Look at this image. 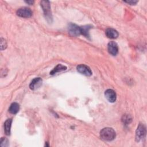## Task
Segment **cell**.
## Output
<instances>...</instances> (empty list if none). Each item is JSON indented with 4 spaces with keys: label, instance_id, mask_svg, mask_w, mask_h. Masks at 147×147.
<instances>
[{
    "label": "cell",
    "instance_id": "cell-1",
    "mask_svg": "<svg viewBox=\"0 0 147 147\" xmlns=\"http://www.w3.org/2000/svg\"><path fill=\"white\" fill-rule=\"evenodd\" d=\"M100 138L107 141H110L113 140L116 136V133L115 130L111 127H104L100 131Z\"/></svg>",
    "mask_w": 147,
    "mask_h": 147
},
{
    "label": "cell",
    "instance_id": "cell-2",
    "mask_svg": "<svg viewBox=\"0 0 147 147\" xmlns=\"http://www.w3.org/2000/svg\"><path fill=\"white\" fill-rule=\"evenodd\" d=\"M41 6L42 9L45 19L49 22H52V17L51 11L50 2L48 1H41Z\"/></svg>",
    "mask_w": 147,
    "mask_h": 147
},
{
    "label": "cell",
    "instance_id": "cell-3",
    "mask_svg": "<svg viewBox=\"0 0 147 147\" xmlns=\"http://www.w3.org/2000/svg\"><path fill=\"white\" fill-rule=\"evenodd\" d=\"M146 126L143 123H139L136 131V141L139 142L141 141L146 136Z\"/></svg>",
    "mask_w": 147,
    "mask_h": 147
},
{
    "label": "cell",
    "instance_id": "cell-4",
    "mask_svg": "<svg viewBox=\"0 0 147 147\" xmlns=\"http://www.w3.org/2000/svg\"><path fill=\"white\" fill-rule=\"evenodd\" d=\"M18 16L23 18H29L32 16V10L27 7H22L18 9L16 12Z\"/></svg>",
    "mask_w": 147,
    "mask_h": 147
},
{
    "label": "cell",
    "instance_id": "cell-5",
    "mask_svg": "<svg viewBox=\"0 0 147 147\" xmlns=\"http://www.w3.org/2000/svg\"><path fill=\"white\" fill-rule=\"evenodd\" d=\"M68 30L69 34L71 36H78L81 34L80 26H79L76 24L72 23H71L68 25Z\"/></svg>",
    "mask_w": 147,
    "mask_h": 147
},
{
    "label": "cell",
    "instance_id": "cell-6",
    "mask_svg": "<svg viewBox=\"0 0 147 147\" xmlns=\"http://www.w3.org/2000/svg\"><path fill=\"white\" fill-rule=\"evenodd\" d=\"M77 71L80 73L87 76H90L92 75V71L89 67L85 64H79L76 67Z\"/></svg>",
    "mask_w": 147,
    "mask_h": 147
},
{
    "label": "cell",
    "instance_id": "cell-7",
    "mask_svg": "<svg viewBox=\"0 0 147 147\" xmlns=\"http://www.w3.org/2000/svg\"><path fill=\"white\" fill-rule=\"evenodd\" d=\"M105 96L109 102L114 103L117 99V95L115 92L111 89H107L105 92Z\"/></svg>",
    "mask_w": 147,
    "mask_h": 147
},
{
    "label": "cell",
    "instance_id": "cell-8",
    "mask_svg": "<svg viewBox=\"0 0 147 147\" xmlns=\"http://www.w3.org/2000/svg\"><path fill=\"white\" fill-rule=\"evenodd\" d=\"M107 50L110 54L115 56L118 52V47L117 44L114 41H110L107 44Z\"/></svg>",
    "mask_w": 147,
    "mask_h": 147
},
{
    "label": "cell",
    "instance_id": "cell-9",
    "mask_svg": "<svg viewBox=\"0 0 147 147\" xmlns=\"http://www.w3.org/2000/svg\"><path fill=\"white\" fill-rule=\"evenodd\" d=\"M42 80L41 78H35L30 82L29 87L32 90H35L40 87L42 85Z\"/></svg>",
    "mask_w": 147,
    "mask_h": 147
},
{
    "label": "cell",
    "instance_id": "cell-10",
    "mask_svg": "<svg viewBox=\"0 0 147 147\" xmlns=\"http://www.w3.org/2000/svg\"><path fill=\"white\" fill-rule=\"evenodd\" d=\"M105 34L106 36L109 38H117L118 36V32L113 28H107L106 30Z\"/></svg>",
    "mask_w": 147,
    "mask_h": 147
},
{
    "label": "cell",
    "instance_id": "cell-11",
    "mask_svg": "<svg viewBox=\"0 0 147 147\" xmlns=\"http://www.w3.org/2000/svg\"><path fill=\"white\" fill-rule=\"evenodd\" d=\"M12 119H7L4 123V131L5 134L7 136H9L10 134V129L11 125Z\"/></svg>",
    "mask_w": 147,
    "mask_h": 147
},
{
    "label": "cell",
    "instance_id": "cell-12",
    "mask_svg": "<svg viewBox=\"0 0 147 147\" xmlns=\"http://www.w3.org/2000/svg\"><path fill=\"white\" fill-rule=\"evenodd\" d=\"M67 69V67L65 65H63L61 64H57L51 72H50V74L51 75H54L55 74H56L57 72H59L63 71H65Z\"/></svg>",
    "mask_w": 147,
    "mask_h": 147
},
{
    "label": "cell",
    "instance_id": "cell-13",
    "mask_svg": "<svg viewBox=\"0 0 147 147\" xmlns=\"http://www.w3.org/2000/svg\"><path fill=\"white\" fill-rule=\"evenodd\" d=\"M20 109V106L18 105V103H16V102H14L12 103L9 109V111H10V113L13 114H17Z\"/></svg>",
    "mask_w": 147,
    "mask_h": 147
},
{
    "label": "cell",
    "instance_id": "cell-14",
    "mask_svg": "<svg viewBox=\"0 0 147 147\" xmlns=\"http://www.w3.org/2000/svg\"><path fill=\"white\" fill-rule=\"evenodd\" d=\"M91 25H84L80 26V32L81 34H83L86 37H89V30L91 28Z\"/></svg>",
    "mask_w": 147,
    "mask_h": 147
},
{
    "label": "cell",
    "instance_id": "cell-15",
    "mask_svg": "<svg viewBox=\"0 0 147 147\" xmlns=\"http://www.w3.org/2000/svg\"><path fill=\"white\" fill-rule=\"evenodd\" d=\"M122 122L125 125H128L132 121V117L129 114H125L122 117Z\"/></svg>",
    "mask_w": 147,
    "mask_h": 147
},
{
    "label": "cell",
    "instance_id": "cell-16",
    "mask_svg": "<svg viewBox=\"0 0 147 147\" xmlns=\"http://www.w3.org/2000/svg\"><path fill=\"white\" fill-rule=\"evenodd\" d=\"M8 145H9L8 140L5 137H2L1 139L0 146L2 147H5V146H7Z\"/></svg>",
    "mask_w": 147,
    "mask_h": 147
},
{
    "label": "cell",
    "instance_id": "cell-17",
    "mask_svg": "<svg viewBox=\"0 0 147 147\" xmlns=\"http://www.w3.org/2000/svg\"><path fill=\"white\" fill-rule=\"evenodd\" d=\"M6 47H7V44L5 40L3 39V38H1V49L3 50L6 49Z\"/></svg>",
    "mask_w": 147,
    "mask_h": 147
},
{
    "label": "cell",
    "instance_id": "cell-18",
    "mask_svg": "<svg viewBox=\"0 0 147 147\" xmlns=\"http://www.w3.org/2000/svg\"><path fill=\"white\" fill-rule=\"evenodd\" d=\"M125 2L128 3V4L130 5H136L138 2V1H134V0H133V1L131 0V1H125Z\"/></svg>",
    "mask_w": 147,
    "mask_h": 147
},
{
    "label": "cell",
    "instance_id": "cell-19",
    "mask_svg": "<svg viewBox=\"0 0 147 147\" xmlns=\"http://www.w3.org/2000/svg\"><path fill=\"white\" fill-rule=\"evenodd\" d=\"M26 3L28 4H29V5H32L33 3H34V1H25Z\"/></svg>",
    "mask_w": 147,
    "mask_h": 147
}]
</instances>
